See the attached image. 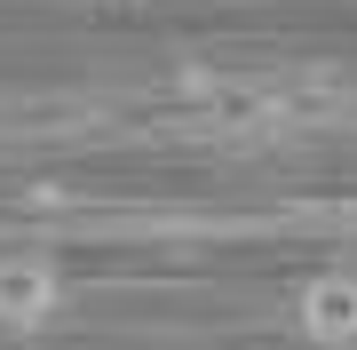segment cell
Instances as JSON below:
<instances>
[{
	"mask_svg": "<svg viewBox=\"0 0 357 350\" xmlns=\"http://www.w3.org/2000/svg\"><path fill=\"white\" fill-rule=\"evenodd\" d=\"M72 279L56 255H40V247H8L0 255V335H40V326H56L64 311Z\"/></svg>",
	"mask_w": 357,
	"mask_h": 350,
	"instance_id": "6da1fadb",
	"label": "cell"
},
{
	"mask_svg": "<svg viewBox=\"0 0 357 350\" xmlns=\"http://www.w3.org/2000/svg\"><path fill=\"white\" fill-rule=\"evenodd\" d=\"M294 335L318 350H357V271H318L294 295Z\"/></svg>",
	"mask_w": 357,
	"mask_h": 350,
	"instance_id": "7a4b0ae2",
	"label": "cell"
}]
</instances>
